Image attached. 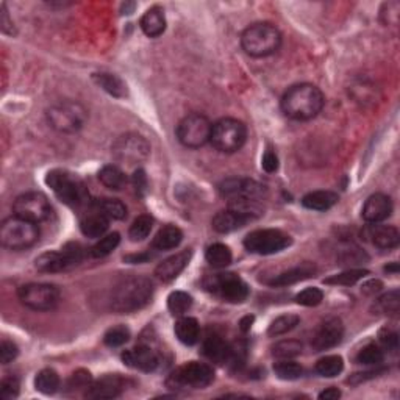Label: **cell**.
Wrapping results in <instances>:
<instances>
[{
	"instance_id": "obj_1",
	"label": "cell",
	"mask_w": 400,
	"mask_h": 400,
	"mask_svg": "<svg viewBox=\"0 0 400 400\" xmlns=\"http://www.w3.org/2000/svg\"><path fill=\"white\" fill-rule=\"evenodd\" d=\"M325 97L317 86L299 83L291 86L281 97V111L292 121H311L322 111Z\"/></svg>"
},
{
	"instance_id": "obj_2",
	"label": "cell",
	"mask_w": 400,
	"mask_h": 400,
	"mask_svg": "<svg viewBox=\"0 0 400 400\" xmlns=\"http://www.w3.org/2000/svg\"><path fill=\"white\" fill-rule=\"evenodd\" d=\"M153 297V283L142 275H133L119 281L111 294V308L119 315L142 310Z\"/></svg>"
},
{
	"instance_id": "obj_3",
	"label": "cell",
	"mask_w": 400,
	"mask_h": 400,
	"mask_svg": "<svg viewBox=\"0 0 400 400\" xmlns=\"http://www.w3.org/2000/svg\"><path fill=\"white\" fill-rule=\"evenodd\" d=\"M241 46L244 52L253 58H265L280 49L281 33L274 24L256 22L242 31Z\"/></svg>"
},
{
	"instance_id": "obj_4",
	"label": "cell",
	"mask_w": 400,
	"mask_h": 400,
	"mask_svg": "<svg viewBox=\"0 0 400 400\" xmlns=\"http://www.w3.org/2000/svg\"><path fill=\"white\" fill-rule=\"evenodd\" d=\"M46 183L62 203L74 206V208L91 203L90 191L83 180L78 178L77 175L62 171V169H55L47 174Z\"/></svg>"
},
{
	"instance_id": "obj_5",
	"label": "cell",
	"mask_w": 400,
	"mask_h": 400,
	"mask_svg": "<svg viewBox=\"0 0 400 400\" xmlns=\"http://www.w3.org/2000/svg\"><path fill=\"white\" fill-rule=\"evenodd\" d=\"M38 240H40V227L27 219L11 216L0 225V242L5 249L16 250V252L25 250L35 246Z\"/></svg>"
},
{
	"instance_id": "obj_6",
	"label": "cell",
	"mask_w": 400,
	"mask_h": 400,
	"mask_svg": "<svg viewBox=\"0 0 400 400\" xmlns=\"http://www.w3.org/2000/svg\"><path fill=\"white\" fill-rule=\"evenodd\" d=\"M247 141V127L240 119L222 117L212 124L210 142L217 152L235 153Z\"/></svg>"
},
{
	"instance_id": "obj_7",
	"label": "cell",
	"mask_w": 400,
	"mask_h": 400,
	"mask_svg": "<svg viewBox=\"0 0 400 400\" xmlns=\"http://www.w3.org/2000/svg\"><path fill=\"white\" fill-rule=\"evenodd\" d=\"M46 116L49 125L53 130L60 131V133L72 135L83 128L88 119V111L85 106L78 102L65 100V102L50 106Z\"/></svg>"
},
{
	"instance_id": "obj_8",
	"label": "cell",
	"mask_w": 400,
	"mask_h": 400,
	"mask_svg": "<svg viewBox=\"0 0 400 400\" xmlns=\"http://www.w3.org/2000/svg\"><path fill=\"white\" fill-rule=\"evenodd\" d=\"M212 380H215V371L210 365L200 361H190L175 369L167 377L166 385L172 390H185V388L202 390V388L210 386Z\"/></svg>"
},
{
	"instance_id": "obj_9",
	"label": "cell",
	"mask_w": 400,
	"mask_h": 400,
	"mask_svg": "<svg viewBox=\"0 0 400 400\" xmlns=\"http://www.w3.org/2000/svg\"><path fill=\"white\" fill-rule=\"evenodd\" d=\"M205 286L216 297L228 303H242L249 297V285L240 275L233 272H222L210 275L205 280Z\"/></svg>"
},
{
	"instance_id": "obj_10",
	"label": "cell",
	"mask_w": 400,
	"mask_h": 400,
	"mask_svg": "<svg viewBox=\"0 0 400 400\" xmlns=\"http://www.w3.org/2000/svg\"><path fill=\"white\" fill-rule=\"evenodd\" d=\"M292 244V238L277 228H261L250 231L244 238V247L255 255H274L288 249Z\"/></svg>"
},
{
	"instance_id": "obj_11",
	"label": "cell",
	"mask_w": 400,
	"mask_h": 400,
	"mask_svg": "<svg viewBox=\"0 0 400 400\" xmlns=\"http://www.w3.org/2000/svg\"><path fill=\"white\" fill-rule=\"evenodd\" d=\"M21 303L33 311H52L58 306L61 292L58 286L50 283H27L17 291Z\"/></svg>"
},
{
	"instance_id": "obj_12",
	"label": "cell",
	"mask_w": 400,
	"mask_h": 400,
	"mask_svg": "<svg viewBox=\"0 0 400 400\" xmlns=\"http://www.w3.org/2000/svg\"><path fill=\"white\" fill-rule=\"evenodd\" d=\"M211 128L212 124L208 117L200 112H192L178 122L177 138L188 149H200L210 142Z\"/></svg>"
},
{
	"instance_id": "obj_13",
	"label": "cell",
	"mask_w": 400,
	"mask_h": 400,
	"mask_svg": "<svg viewBox=\"0 0 400 400\" xmlns=\"http://www.w3.org/2000/svg\"><path fill=\"white\" fill-rule=\"evenodd\" d=\"M83 260V247L78 242H71L61 252H46L35 260V267L44 274L67 271Z\"/></svg>"
},
{
	"instance_id": "obj_14",
	"label": "cell",
	"mask_w": 400,
	"mask_h": 400,
	"mask_svg": "<svg viewBox=\"0 0 400 400\" xmlns=\"http://www.w3.org/2000/svg\"><path fill=\"white\" fill-rule=\"evenodd\" d=\"M111 152L117 161L135 166L149 158L150 144L142 135L125 133L112 142Z\"/></svg>"
},
{
	"instance_id": "obj_15",
	"label": "cell",
	"mask_w": 400,
	"mask_h": 400,
	"mask_svg": "<svg viewBox=\"0 0 400 400\" xmlns=\"http://www.w3.org/2000/svg\"><path fill=\"white\" fill-rule=\"evenodd\" d=\"M12 211H15V216L41 224L52 216V205L42 192L33 191L21 194L12 203Z\"/></svg>"
},
{
	"instance_id": "obj_16",
	"label": "cell",
	"mask_w": 400,
	"mask_h": 400,
	"mask_svg": "<svg viewBox=\"0 0 400 400\" xmlns=\"http://www.w3.org/2000/svg\"><path fill=\"white\" fill-rule=\"evenodd\" d=\"M219 192L227 199H253L261 200L266 196V186L252 178L230 177L219 185Z\"/></svg>"
},
{
	"instance_id": "obj_17",
	"label": "cell",
	"mask_w": 400,
	"mask_h": 400,
	"mask_svg": "<svg viewBox=\"0 0 400 400\" xmlns=\"http://www.w3.org/2000/svg\"><path fill=\"white\" fill-rule=\"evenodd\" d=\"M344 325L340 317H328L319 325L315 336H312L311 346L316 352H324V350L333 349L342 341Z\"/></svg>"
},
{
	"instance_id": "obj_18",
	"label": "cell",
	"mask_w": 400,
	"mask_h": 400,
	"mask_svg": "<svg viewBox=\"0 0 400 400\" xmlns=\"http://www.w3.org/2000/svg\"><path fill=\"white\" fill-rule=\"evenodd\" d=\"M127 388V380L119 374H106L99 380L92 381L88 388L85 397L88 399H115L119 397Z\"/></svg>"
},
{
	"instance_id": "obj_19",
	"label": "cell",
	"mask_w": 400,
	"mask_h": 400,
	"mask_svg": "<svg viewBox=\"0 0 400 400\" xmlns=\"http://www.w3.org/2000/svg\"><path fill=\"white\" fill-rule=\"evenodd\" d=\"M124 365L142 372H153L160 366V355L146 344H140L135 349L125 350L122 353Z\"/></svg>"
},
{
	"instance_id": "obj_20",
	"label": "cell",
	"mask_w": 400,
	"mask_h": 400,
	"mask_svg": "<svg viewBox=\"0 0 400 400\" xmlns=\"http://www.w3.org/2000/svg\"><path fill=\"white\" fill-rule=\"evenodd\" d=\"M392 215V200L386 194H372L362 205L361 216L369 224H380Z\"/></svg>"
},
{
	"instance_id": "obj_21",
	"label": "cell",
	"mask_w": 400,
	"mask_h": 400,
	"mask_svg": "<svg viewBox=\"0 0 400 400\" xmlns=\"http://www.w3.org/2000/svg\"><path fill=\"white\" fill-rule=\"evenodd\" d=\"M192 252L190 249L188 250H181V252L175 253L169 258L162 260L158 266L155 269V275L156 278L165 281V283H169L178 277V275L185 271V267L190 265Z\"/></svg>"
},
{
	"instance_id": "obj_22",
	"label": "cell",
	"mask_w": 400,
	"mask_h": 400,
	"mask_svg": "<svg viewBox=\"0 0 400 400\" xmlns=\"http://www.w3.org/2000/svg\"><path fill=\"white\" fill-rule=\"evenodd\" d=\"M366 235L375 247L383 250L396 249L400 242V233L394 225H369Z\"/></svg>"
},
{
	"instance_id": "obj_23",
	"label": "cell",
	"mask_w": 400,
	"mask_h": 400,
	"mask_svg": "<svg viewBox=\"0 0 400 400\" xmlns=\"http://www.w3.org/2000/svg\"><path fill=\"white\" fill-rule=\"evenodd\" d=\"M202 352L210 361L217 362V365H227L231 360L233 347L219 335H208L203 341Z\"/></svg>"
},
{
	"instance_id": "obj_24",
	"label": "cell",
	"mask_w": 400,
	"mask_h": 400,
	"mask_svg": "<svg viewBox=\"0 0 400 400\" xmlns=\"http://www.w3.org/2000/svg\"><path fill=\"white\" fill-rule=\"evenodd\" d=\"M250 221H252L250 217L244 216L241 215V212H238L231 208H227V210L216 212L211 221V225H212V228H215V231L224 235V233H231V231L242 228L244 225L249 224Z\"/></svg>"
},
{
	"instance_id": "obj_25",
	"label": "cell",
	"mask_w": 400,
	"mask_h": 400,
	"mask_svg": "<svg viewBox=\"0 0 400 400\" xmlns=\"http://www.w3.org/2000/svg\"><path fill=\"white\" fill-rule=\"evenodd\" d=\"M316 274V266L312 262H302L296 267L288 269V271L278 274L277 277H274L269 285L271 286H290L294 283H299V281H303L306 278H311L312 275Z\"/></svg>"
},
{
	"instance_id": "obj_26",
	"label": "cell",
	"mask_w": 400,
	"mask_h": 400,
	"mask_svg": "<svg viewBox=\"0 0 400 400\" xmlns=\"http://www.w3.org/2000/svg\"><path fill=\"white\" fill-rule=\"evenodd\" d=\"M141 30L144 31V35L149 38H158L166 30V16L165 11L158 6H153V8L147 10L141 17Z\"/></svg>"
},
{
	"instance_id": "obj_27",
	"label": "cell",
	"mask_w": 400,
	"mask_h": 400,
	"mask_svg": "<svg viewBox=\"0 0 400 400\" xmlns=\"http://www.w3.org/2000/svg\"><path fill=\"white\" fill-rule=\"evenodd\" d=\"M174 331L178 341L183 342L185 346H194L200 340V325L196 317L180 316L174 325Z\"/></svg>"
},
{
	"instance_id": "obj_28",
	"label": "cell",
	"mask_w": 400,
	"mask_h": 400,
	"mask_svg": "<svg viewBox=\"0 0 400 400\" xmlns=\"http://www.w3.org/2000/svg\"><path fill=\"white\" fill-rule=\"evenodd\" d=\"M94 210V208H92ZM110 227V219L105 217L102 212L94 210L90 215H86L80 222L81 233L88 238H102Z\"/></svg>"
},
{
	"instance_id": "obj_29",
	"label": "cell",
	"mask_w": 400,
	"mask_h": 400,
	"mask_svg": "<svg viewBox=\"0 0 400 400\" xmlns=\"http://www.w3.org/2000/svg\"><path fill=\"white\" fill-rule=\"evenodd\" d=\"M338 200H340V197L333 191H312L303 196L302 205L306 210L327 211L338 203Z\"/></svg>"
},
{
	"instance_id": "obj_30",
	"label": "cell",
	"mask_w": 400,
	"mask_h": 400,
	"mask_svg": "<svg viewBox=\"0 0 400 400\" xmlns=\"http://www.w3.org/2000/svg\"><path fill=\"white\" fill-rule=\"evenodd\" d=\"M181 241H183V231L175 227V225H165L155 235L152 247L155 250H171L178 247Z\"/></svg>"
},
{
	"instance_id": "obj_31",
	"label": "cell",
	"mask_w": 400,
	"mask_h": 400,
	"mask_svg": "<svg viewBox=\"0 0 400 400\" xmlns=\"http://www.w3.org/2000/svg\"><path fill=\"white\" fill-rule=\"evenodd\" d=\"M91 206L99 212H102L110 221H122L127 217V206H125L119 199H99L91 202Z\"/></svg>"
},
{
	"instance_id": "obj_32",
	"label": "cell",
	"mask_w": 400,
	"mask_h": 400,
	"mask_svg": "<svg viewBox=\"0 0 400 400\" xmlns=\"http://www.w3.org/2000/svg\"><path fill=\"white\" fill-rule=\"evenodd\" d=\"M92 78L103 91L111 94V96H115V97L127 96V85H125L122 78H119L117 75L108 74V72H100V74H94Z\"/></svg>"
},
{
	"instance_id": "obj_33",
	"label": "cell",
	"mask_w": 400,
	"mask_h": 400,
	"mask_svg": "<svg viewBox=\"0 0 400 400\" xmlns=\"http://www.w3.org/2000/svg\"><path fill=\"white\" fill-rule=\"evenodd\" d=\"M99 180L103 186L112 191L122 190L124 185L127 183V177H125L124 171L119 166L106 165L99 171Z\"/></svg>"
},
{
	"instance_id": "obj_34",
	"label": "cell",
	"mask_w": 400,
	"mask_h": 400,
	"mask_svg": "<svg viewBox=\"0 0 400 400\" xmlns=\"http://www.w3.org/2000/svg\"><path fill=\"white\" fill-rule=\"evenodd\" d=\"M205 258L208 261V265L215 269H224L230 265L231 260H233V255H231V250L228 246L216 242L211 244V246L206 249Z\"/></svg>"
},
{
	"instance_id": "obj_35",
	"label": "cell",
	"mask_w": 400,
	"mask_h": 400,
	"mask_svg": "<svg viewBox=\"0 0 400 400\" xmlns=\"http://www.w3.org/2000/svg\"><path fill=\"white\" fill-rule=\"evenodd\" d=\"M35 388L44 396H52L60 388V375L53 369H42L36 374Z\"/></svg>"
},
{
	"instance_id": "obj_36",
	"label": "cell",
	"mask_w": 400,
	"mask_h": 400,
	"mask_svg": "<svg viewBox=\"0 0 400 400\" xmlns=\"http://www.w3.org/2000/svg\"><path fill=\"white\" fill-rule=\"evenodd\" d=\"M344 369V360L340 355H328L316 362V372L325 378L338 377Z\"/></svg>"
},
{
	"instance_id": "obj_37",
	"label": "cell",
	"mask_w": 400,
	"mask_h": 400,
	"mask_svg": "<svg viewBox=\"0 0 400 400\" xmlns=\"http://www.w3.org/2000/svg\"><path fill=\"white\" fill-rule=\"evenodd\" d=\"M192 306V297L185 291H174L167 297V308L172 316H185Z\"/></svg>"
},
{
	"instance_id": "obj_38",
	"label": "cell",
	"mask_w": 400,
	"mask_h": 400,
	"mask_svg": "<svg viewBox=\"0 0 400 400\" xmlns=\"http://www.w3.org/2000/svg\"><path fill=\"white\" fill-rule=\"evenodd\" d=\"M300 317L296 315H283L278 316L277 319H274L267 328L269 336H281L290 333L291 330H294L299 325Z\"/></svg>"
},
{
	"instance_id": "obj_39",
	"label": "cell",
	"mask_w": 400,
	"mask_h": 400,
	"mask_svg": "<svg viewBox=\"0 0 400 400\" xmlns=\"http://www.w3.org/2000/svg\"><path fill=\"white\" fill-rule=\"evenodd\" d=\"M302 353V344L296 340H283L272 346V356L277 360H292Z\"/></svg>"
},
{
	"instance_id": "obj_40",
	"label": "cell",
	"mask_w": 400,
	"mask_h": 400,
	"mask_svg": "<svg viewBox=\"0 0 400 400\" xmlns=\"http://www.w3.org/2000/svg\"><path fill=\"white\" fill-rule=\"evenodd\" d=\"M369 275V271L366 269H349L346 272L331 275V277L325 278L324 283L325 285H342V286H350L358 283L360 280H362Z\"/></svg>"
},
{
	"instance_id": "obj_41",
	"label": "cell",
	"mask_w": 400,
	"mask_h": 400,
	"mask_svg": "<svg viewBox=\"0 0 400 400\" xmlns=\"http://www.w3.org/2000/svg\"><path fill=\"white\" fill-rule=\"evenodd\" d=\"M119 242H121V235H119L117 231L105 235L91 247V255L94 258H103V256H108L112 250L119 246Z\"/></svg>"
},
{
	"instance_id": "obj_42",
	"label": "cell",
	"mask_w": 400,
	"mask_h": 400,
	"mask_svg": "<svg viewBox=\"0 0 400 400\" xmlns=\"http://www.w3.org/2000/svg\"><path fill=\"white\" fill-rule=\"evenodd\" d=\"M385 360V352L383 349L377 344H367V346L362 347L358 355H356V361L360 365H366V366H378L383 362Z\"/></svg>"
},
{
	"instance_id": "obj_43",
	"label": "cell",
	"mask_w": 400,
	"mask_h": 400,
	"mask_svg": "<svg viewBox=\"0 0 400 400\" xmlns=\"http://www.w3.org/2000/svg\"><path fill=\"white\" fill-rule=\"evenodd\" d=\"M152 227H153V219L152 217L147 216V215L138 216L133 221V224L130 225V230H128L130 240L131 241H144L150 235Z\"/></svg>"
},
{
	"instance_id": "obj_44",
	"label": "cell",
	"mask_w": 400,
	"mask_h": 400,
	"mask_svg": "<svg viewBox=\"0 0 400 400\" xmlns=\"http://www.w3.org/2000/svg\"><path fill=\"white\" fill-rule=\"evenodd\" d=\"M274 372L281 380H297L303 375V367L296 361L280 360L278 362H275Z\"/></svg>"
},
{
	"instance_id": "obj_45",
	"label": "cell",
	"mask_w": 400,
	"mask_h": 400,
	"mask_svg": "<svg viewBox=\"0 0 400 400\" xmlns=\"http://www.w3.org/2000/svg\"><path fill=\"white\" fill-rule=\"evenodd\" d=\"M377 308L385 315H397L400 310V294L397 290L386 292L377 300Z\"/></svg>"
},
{
	"instance_id": "obj_46",
	"label": "cell",
	"mask_w": 400,
	"mask_h": 400,
	"mask_svg": "<svg viewBox=\"0 0 400 400\" xmlns=\"http://www.w3.org/2000/svg\"><path fill=\"white\" fill-rule=\"evenodd\" d=\"M130 340V330L125 325H117L106 331L103 341L108 347H121Z\"/></svg>"
},
{
	"instance_id": "obj_47",
	"label": "cell",
	"mask_w": 400,
	"mask_h": 400,
	"mask_svg": "<svg viewBox=\"0 0 400 400\" xmlns=\"http://www.w3.org/2000/svg\"><path fill=\"white\" fill-rule=\"evenodd\" d=\"M92 385V377L91 374L85 371V369H80V371H75L71 378L67 381V390L69 391H88V388Z\"/></svg>"
},
{
	"instance_id": "obj_48",
	"label": "cell",
	"mask_w": 400,
	"mask_h": 400,
	"mask_svg": "<svg viewBox=\"0 0 400 400\" xmlns=\"http://www.w3.org/2000/svg\"><path fill=\"white\" fill-rule=\"evenodd\" d=\"M324 300V292L319 288H306L296 296V302L302 306H317Z\"/></svg>"
},
{
	"instance_id": "obj_49",
	"label": "cell",
	"mask_w": 400,
	"mask_h": 400,
	"mask_svg": "<svg viewBox=\"0 0 400 400\" xmlns=\"http://www.w3.org/2000/svg\"><path fill=\"white\" fill-rule=\"evenodd\" d=\"M19 388H21V383H19L17 377H5L0 383V397L3 400H10L19 396Z\"/></svg>"
},
{
	"instance_id": "obj_50",
	"label": "cell",
	"mask_w": 400,
	"mask_h": 400,
	"mask_svg": "<svg viewBox=\"0 0 400 400\" xmlns=\"http://www.w3.org/2000/svg\"><path fill=\"white\" fill-rule=\"evenodd\" d=\"M19 355V349L15 342L3 340L0 344V361L2 365H10L12 360H16Z\"/></svg>"
},
{
	"instance_id": "obj_51",
	"label": "cell",
	"mask_w": 400,
	"mask_h": 400,
	"mask_svg": "<svg viewBox=\"0 0 400 400\" xmlns=\"http://www.w3.org/2000/svg\"><path fill=\"white\" fill-rule=\"evenodd\" d=\"M378 338H380L381 346H383L385 349L397 350V347H399V333H397V330L385 327L383 330L380 331Z\"/></svg>"
},
{
	"instance_id": "obj_52",
	"label": "cell",
	"mask_w": 400,
	"mask_h": 400,
	"mask_svg": "<svg viewBox=\"0 0 400 400\" xmlns=\"http://www.w3.org/2000/svg\"><path fill=\"white\" fill-rule=\"evenodd\" d=\"M261 166H262V169H265L267 174L277 172V169H278V156H277V153L274 152L272 149H267L266 152H265V155H262Z\"/></svg>"
},
{
	"instance_id": "obj_53",
	"label": "cell",
	"mask_w": 400,
	"mask_h": 400,
	"mask_svg": "<svg viewBox=\"0 0 400 400\" xmlns=\"http://www.w3.org/2000/svg\"><path fill=\"white\" fill-rule=\"evenodd\" d=\"M133 185H135L136 192L140 194V196H144V192L147 191V177H146V172H144V169L138 167L135 171Z\"/></svg>"
},
{
	"instance_id": "obj_54",
	"label": "cell",
	"mask_w": 400,
	"mask_h": 400,
	"mask_svg": "<svg viewBox=\"0 0 400 400\" xmlns=\"http://www.w3.org/2000/svg\"><path fill=\"white\" fill-rule=\"evenodd\" d=\"M2 8V12H0V25H2V31L5 35H15V24L10 19L8 10H6V5L2 3L0 5Z\"/></svg>"
},
{
	"instance_id": "obj_55",
	"label": "cell",
	"mask_w": 400,
	"mask_h": 400,
	"mask_svg": "<svg viewBox=\"0 0 400 400\" xmlns=\"http://www.w3.org/2000/svg\"><path fill=\"white\" fill-rule=\"evenodd\" d=\"M381 288H383V283L378 280H371V281H367L366 285H362V292H366V294H375V292H378L381 291Z\"/></svg>"
},
{
	"instance_id": "obj_56",
	"label": "cell",
	"mask_w": 400,
	"mask_h": 400,
	"mask_svg": "<svg viewBox=\"0 0 400 400\" xmlns=\"http://www.w3.org/2000/svg\"><path fill=\"white\" fill-rule=\"evenodd\" d=\"M340 397H341V391L338 390V388H328V390H325L319 394V399H322V400H336Z\"/></svg>"
},
{
	"instance_id": "obj_57",
	"label": "cell",
	"mask_w": 400,
	"mask_h": 400,
	"mask_svg": "<svg viewBox=\"0 0 400 400\" xmlns=\"http://www.w3.org/2000/svg\"><path fill=\"white\" fill-rule=\"evenodd\" d=\"M150 258H152V255H150V253H140V255L136 253V255L125 256V260L130 261V262H133V265H135V262H146Z\"/></svg>"
},
{
	"instance_id": "obj_58",
	"label": "cell",
	"mask_w": 400,
	"mask_h": 400,
	"mask_svg": "<svg viewBox=\"0 0 400 400\" xmlns=\"http://www.w3.org/2000/svg\"><path fill=\"white\" fill-rule=\"evenodd\" d=\"M252 324H253V316H246V317H244L242 321L240 322L241 330H242V331H249L250 327H252Z\"/></svg>"
},
{
	"instance_id": "obj_59",
	"label": "cell",
	"mask_w": 400,
	"mask_h": 400,
	"mask_svg": "<svg viewBox=\"0 0 400 400\" xmlns=\"http://www.w3.org/2000/svg\"><path fill=\"white\" fill-rule=\"evenodd\" d=\"M385 271H388V272H397V271H399L397 262H394L392 266H386V267H385Z\"/></svg>"
}]
</instances>
